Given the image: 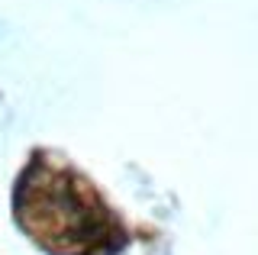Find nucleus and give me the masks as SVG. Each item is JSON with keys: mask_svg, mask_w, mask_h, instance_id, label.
Returning <instances> with one entry per match:
<instances>
[{"mask_svg": "<svg viewBox=\"0 0 258 255\" xmlns=\"http://www.w3.org/2000/svg\"><path fill=\"white\" fill-rule=\"evenodd\" d=\"M13 217L48 255H113L126 245L123 220L78 168L32 155L13 187Z\"/></svg>", "mask_w": 258, "mask_h": 255, "instance_id": "f257e3e1", "label": "nucleus"}]
</instances>
